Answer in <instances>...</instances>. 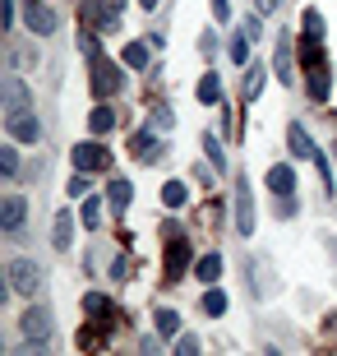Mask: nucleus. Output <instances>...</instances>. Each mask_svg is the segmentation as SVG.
Instances as JSON below:
<instances>
[{
	"label": "nucleus",
	"instance_id": "f257e3e1",
	"mask_svg": "<svg viewBox=\"0 0 337 356\" xmlns=\"http://www.w3.org/2000/svg\"><path fill=\"white\" fill-rule=\"evenodd\" d=\"M5 282H10V291H19V296H33V291L42 287V268L33 264V259H10V264H5Z\"/></svg>",
	"mask_w": 337,
	"mask_h": 356
},
{
	"label": "nucleus",
	"instance_id": "f03ea898",
	"mask_svg": "<svg viewBox=\"0 0 337 356\" xmlns=\"http://www.w3.org/2000/svg\"><path fill=\"white\" fill-rule=\"evenodd\" d=\"M88 65H92V97H102V102H106L111 92H120V70L111 65L102 51L88 56Z\"/></svg>",
	"mask_w": 337,
	"mask_h": 356
},
{
	"label": "nucleus",
	"instance_id": "7ed1b4c3",
	"mask_svg": "<svg viewBox=\"0 0 337 356\" xmlns=\"http://www.w3.org/2000/svg\"><path fill=\"white\" fill-rule=\"evenodd\" d=\"M69 162H74V172H106L111 167V148H102V144H74L69 148Z\"/></svg>",
	"mask_w": 337,
	"mask_h": 356
},
{
	"label": "nucleus",
	"instance_id": "20e7f679",
	"mask_svg": "<svg viewBox=\"0 0 337 356\" xmlns=\"http://www.w3.org/2000/svg\"><path fill=\"white\" fill-rule=\"evenodd\" d=\"M5 130H10V139H19V144H38L42 120L33 116V111H19V116H5Z\"/></svg>",
	"mask_w": 337,
	"mask_h": 356
},
{
	"label": "nucleus",
	"instance_id": "39448f33",
	"mask_svg": "<svg viewBox=\"0 0 337 356\" xmlns=\"http://www.w3.org/2000/svg\"><path fill=\"white\" fill-rule=\"evenodd\" d=\"M236 232H240V236L254 232V199H249V181L245 176L236 181Z\"/></svg>",
	"mask_w": 337,
	"mask_h": 356
},
{
	"label": "nucleus",
	"instance_id": "423d86ee",
	"mask_svg": "<svg viewBox=\"0 0 337 356\" xmlns=\"http://www.w3.org/2000/svg\"><path fill=\"white\" fill-rule=\"evenodd\" d=\"M24 24L33 28L38 38H51V33H56V14L47 10V5H38V0H28V5H24Z\"/></svg>",
	"mask_w": 337,
	"mask_h": 356
},
{
	"label": "nucleus",
	"instance_id": "0eeeda50",
	"mask_svg": "<svg viewBox=\"0 0 337 356\" xmlns=\"http://www.w3.org/2000/svg\"><path fill=\"white\" fill-rule=\"evenodd\" d=\"M190 259H195V254H190V245H185L181 236H171V245H167V282H176V277L190 268Z\"/></svg>",
	"mask_w": 337,
	"mask_h": 356
},
{
	"label": "nucleus",
	"instance_id": "6e6552de",
	"mask_svg": "<svg viewBox=\"0 0 337 356\" xmlns=\"http://www.w3.org/2000/svg\"><path fill=\"white\" fill-rule=\"evenodd\" d=\"M19 329H24L28 338H47V333H51V310H47V305H33V310H24Z\"/></svg>",
	"mask_w": 337,
	"mask_h": 356
},
{
	"label": "nucleus",
	"instance_id": "1a4fd4ad",
	"mask_svg": "<svg viewBox=\"0 0 337 356\" xmlns=\"http://www.w3.org/2000/svg\"><path fill=\"white\" fill-rule=\"evenodd\" d=\"M83 310H88L102 329H116V310H111V301H106L102 291H88V296H83Z\"/></svg>",
	"mask_w": 337,
	"mask_h": 356
},
{
	"label": "nucleus",
	"instance_id": "9d476101",
	"mask_svg": "<svg viewBox=\"0 0 337 356\" xmlns=\"http://www.w3.org/2000/svg\"><path fill=\"white\" fill-rule=\"evenodd\" d=\"M19 111H28V88L19 74H10L5 79V116H19Z\"/></svg>",
	"mask_w": 337,
	"mask_h": 356
},
{
	"label": "nucleus",
	"instance_id": "9b49d317",
	"mask_svg": "<svg viewBox=\"0 0 337 356\" xmlns=\"http://www.w3.org/2000/svg\"><path fill=\"white\" fill-rule=\"evenodd\" d=\"M24 213H28V204L19 195H10L0 204V227H5V232H19V227H24Z\"/></svg>",
	"mask_w": 337,
	"mask_h": 356
},
{
	"label": "nucleus",
	"instance_id": "f8f14e48",
	"mask_svg": "<svg viewBox=\"0 0 337 356\" xmlns=\"http://www.w3.org/2000/svg\"><path fill=\"white\" fill-rule=\"evenodd\" d=\"M69 241H74V213L60 209L56 213V227H51V245L56 250H69Z\"/></svg>",
	"mask_w": 337,
	"mask_h": 356
},
{
	"label": "nucleus",
	"instance_id": "ddd939ff",
	"mask_svg": "<svg viewBox=\"0 0 337 356\" xmlns=\"http://www.w3.org/2000/svg\"><path fill=\"white\" fill-rule=\"evenodd\" d=\"M268 190L277 199H286L291 190H296V172H291V167H272V172H268Z\"/></svg>",
	"mask_w": 337,
	"mask_h": 356
},
{
	"label": "nucleus",
	"instance_id": "4468645a",
	"mask_svg": "<svg viewBox=\"0 0 337 356\" xmlns=\"http://www.w3.org/2000/svg\"><path fill=\"white\" fill-rule=\"evenodd\" d=\"M286 148H291L296 158H319V148L310 144V134H305V125H291V134H286Z\"/></svg>",
	"mask_w": 337,
	"mask_h": 356
},
{
	"label": "nucleus",
	"instance_id": "2eb2a0df",
	"mask_svg": "<svg viewBox=\"0 0 337 356\" xmlns=\"http://www.w3.org/2000/svg\"><path fill=\"white\" fill-rule=\"evenodd\" d=\"M277 79H282L286 88L296 83V70H291V38H282V42H277Z\"/></svg>",
	"mask_w": 337,
	"mask_h": 356
},
{
	"label": "nucleus",
	"instance_id": "dca6fc26",
	"mask_svg": "<svg viewBox=\"0 0 337 356\" xmlns=\"http://www.w3.org/2000/svg\"><path fill=\"white\" fill-rule=\"evenodd\" d=\"M199 102H204V106H217V102H222V79L213 74V70L199 79Z\"/></svg>",
	"mask_w": 337,
	"mask_h": 356
},
{
	"label": "nucleus",
	"instance_id": "f3484780",
	"mask_svg": "<svg viewBox=\"0 0 337 356\" xmlns=\"http://www.w3.org/2000/svg\"><path fill=\"white\" fill-rule=\"evenodd\" d=\"M111 125H116V111H111V106L102 102V106H97V111L88 116V130H92V134H106Z\"/></svg>",
	"mask_w": 337,
	"mask_h": 356
},
{
	"label": "nucleus",
	"instance_id": "a211bd4d",
	"mask_svg": "<svg viewBox=\"0 0 337 356\" xmlns=\"http://www.w3.org/2000/svg\"><path fill=\"white\" fill-rule=\"evenodd\" d=\"M185 199H190L185 181H167V185H162V204H167V209H181Z\"/></svg>",
	"mask_w": 337,
	"mask_h": 356
},
{
	"label": "nucleus",
	"instance_id": "6ab92c4d",
	"mask_svg": "<svg viewBox=\"0 0 337 356\" xmlns=\"http://www.w3.org/2000/svg\"><path fill=\"white\" fill-rule=\"evenodd\" d=\"M106 199H111V209H125L134 199V185L130 181H111V190H106Z\"/></svg>",
	"mask_w": 337,
	"mask_h": 356
},
{
	"label": "nucleus",
	"instance_id": "aec40b11",
	"mask_svg": "<svg viewBox=\"0 0 337 356\" xmlns=\"http://www.w3.org/2000/svg\"><path fill=\"white\" fill-rule=\"evenodd\" d=\"M195 273H199V282H213V277L222 273V254H204L195 264Z\"/></svg>",
	"mask_w": 337,
	"mask_h": 356
},
{
	"label": "nucleus",
	"instance_id": "412c9836",
	"mask_svg": "<svg viewBox=\"0 0 337 356\" xmlns=\"http://www.w3.org/2000/svg\"><path fill=\"white\" fill-rule=\"evenodd\" d=\"M120 60H125V65H130V70H143V65H148V47H143V42H130Z\"/></svg>",
	"mask_w": 337,
	"mask_h": 356
},
{
	"label": "nucleus",
	"instance_id": "4be33fe9",
	"mask_svg": "<svg viewBox=\"0 0 337 356\" xmlns=\"http://www.w3.org/2000/svg\"><path fill=\"white\" fill-rule=\"evenodd\" d=\"M263 79H268V74H263V65H254V70L245 74V97H249V102H259V92H263Z\"/></svg>",
	"mask_w": 337,
	"mask_h": 356
},
{
	"label": "nucleus",
	"instance_id": "5701e85b",
	"mask_svg": "<svg viewBox=\"0 0 337 356\" xmlns=\"http://www.w3.org/2000/svg\"><path fill=\"white\" fill-rule=\"evenodd\" d=\"M310 97H314V102H324V97H328V74H324V65L310 70Z\"/></svg>",
	"mask_w": 337,
	"mask_h": 356
},
{
	"label": "nucleus",
	"instance_id": "b1692460",
	"mask_svg": "<svg viewBox=\"0 0 337 356\" xmlns=\"http://www.w3.org/2000/svg\"><path fill=\"white\" fill-rule=\"evenodd\" d=\"M204 310L208 315H227V291H217V287L204 291Z\"/></svg>",
	"mask_w": 337,
	"mask_h": 356
},
{
	"label": "nucleus",
	"instance_id": "393cba45",
	"mask_svg": "<svg viewBox=\"0 0 337 356\" xmlns=\"http://www.w3.org/2000/svg\"><path fill=\"white\" fill-rule=\"evenodd\" d=\"M176 329H181V315H176V310H157V333H162V338H171Z\"/></svg>",
	"mask_w": 337,
	"mask_h": 356
},
{
	"label": "nucleus",
	"instance_id": "a878e982",
	"mask_svg": "<svg viewBox=\"0 0 337 356\" xmlns=\"http://www.w3.org/2000/svg\"><path fill=\"white\" fill-rule=\"evenodd\" d=\"M204 153H208V162H213V167H227V153H222L217 134H204Z\"/></svg>",
	"mask_w": 337,
	"mask_h": 356
},
{
	"label": "nucleus",
	"instance_id": "bb28decb",
	"mask_svg": "<svg viewBox=\"0 0 337 356\" xmlns=\"http://www.w3.org/2000/svg\"><path fill=\"white\" fill-rule=\"evenodd\" d=\"M300 24H305V38H324V19H319V10H305Z\"/></svg>",
	"mask_w": 337,
	"mask_h": 356
},
{
	"label": "nucleus",
	"instance_id": "cd10ccee",
	"mask_svg": "<svg viewBox=\"0 0 337 356\" xmlns=\"http://www.w3.org/2000/svg\"><path fill=\"white\" fill-rule=\"evenodd\" d=\"M0 172H5V176H19V153H14V144L0 148Z\"/></svg>",
	"mask_w": 337,
	"mask_h": 356
},
{
	"label": "nucleus",
	"instance_id": "c85d7f7f",
	"mask_svg": "<svg viewBox=\"0 0 337 356\" xmlns=\"http://www.w3.org/2000/svg\"><path fill=\"white\" fill-rule=\"evenodd\" d=\"M231 60H240V65L249 60V33H236L231 38Z\"/></svg>",
	"mask_w": 337,
	"mask_h": 356
},
{
	"label": "nucleus",
	"instance_id": "c756f323",
	"mask_svg": "<svg viewBox=\"0 0 337 356\" xmlns=\"http://www.w3.org/2000/svg\"><path fill=\"white\" fill-rule=\"evenodd\" d=\"M83 227H102V204L97 199H83Z\"/></svg>",
	"mask_w": 337,
	"mask_h": 356
},
{
	"label": "nucleus",
	"instance_id": "7c9ffc66",
	"mask_svg": "<svg viewBox=\"0 0 337 356\" xmlns=\"http://www.w3.org/2000/svg\"><path fill=\"white\" fill-rule=\"evenodd\" d=\"M97 329H102V324H97ZM88 324V329H79V347H83V352H92V347H102V333H97Z\"/></svg>",
	"mask_w": 337,
	"mask_h": 356
},
{
	"label": "nucleus",
	"instance_id": "2f4dec72",
	"mask_svg": "<svg viewBox=\"0 0 337 356\" xmlns=\"http://www.w3.org/2000/svg\"><path fill=\"white\" fill-rule=\"evenodd\" d=\"M130 153H134V158H143V153H157V144L148 139V130H143V134H134V139H130Z\"/></svg>",
	"mask_w": 337,
	"mask_h": 356
},
{
	"label": "nucleus",
	"instance_id": "473e14b6",
	"mask_svg": "<svg viewBox=\"0 0 337 356\" xmlns=\"http://www.w3.org/2000/svg\"><path fill=\"white\" fill-rule=\"evenodd\" d=\"M69 199H88V172L69 181Z\"/></svg>",
	"mask_w": 337,
	"mask_h": 356
},
{
	"label": "nucleus",
	"instance_id": "72a5a7b5",
	"mask_svg": "<svg viewBox=\"0 0 337 356\" xmlns=\"http://www.w3.org/2000/svg\"><path fill=\"white\" fill-rule=\"evenodd\" d=\"M33 65V51H24V47H14V70H28Z\"/></svg>",
	"mask_w": 337,
	"mask_h": 356
},
{
	"label": "nucleus",
	"instance_id": "f704fd0d",
	"mask_svg": "<svg viewBox=\"0 0 337 356\" xmlns=\"http://www.w3.org/2000/svg\"><path fill=\"white\" fill-rule=\"evenodd\" d=\"M213 14H217L222 24H227V19H231V0H213Z\"/></svg>",
	"mask_w": 337,
	"mask_h": 356
},
{
	"label": "nucleus",
	"instance_id": "c9c22d12",
	"mask_svg": "<svg viewBox=\"0 0 337 356\" xmlns=\"http://www.w3.org/2000/svg\"><path fill=\"white\" fill-rule=\"evenodd\" d=\"M79 47H83V51H88V56H97V51H102V47H97V38H92V33H83V38H79Z\"/></svg>",
	"mask_w": 337,
	"mask_h": 356
},
{
	"label": "nucleus",
	"instance_id": "e433bc0d",
	"mask_svg": "<svg viewBox=\"0 0 337 356\" xmlns=\"http://www.w3.org/2000/svg\"><path fill=\"white\" fill-rule=\"evenodd\" d=\"M176 352H181V356H190V352H199V338H181V343H176Z\"/></svg>",
	"mask_w": 337,
	"mask_h": 356
},
{
	"label": "nucleus",
	"instance_id": "4c0bfd02",
	"mask_svg": "<svg viewBox=\"0 0 337 356\" xmlns=\"http://www.w3.org/2000/svg\"><path fill=\"white\" fill-rule=\"evenodd\" d=\"M277 5H282V0H254V14H272Z\"/></svg>",
	"mask_w": 337,
	"mask_h": 356
},
{
	"label": "nucleus",
	"instance_id": "58836bf2",
	"mask_svg": "<svg viewBox=\"0 0 337 356\" xmlns=\"http://www.w3.org/2000/svg\"><path fill=\"white\" fill-rule=\"evenodd\" d=\"M125 273H130V259H125V254H120L116 264H111V277H125Z\"/></svg>",
	"mask_w": 337,
	"mask_h": 356
},
{
	"label": "nucleus",
	"instance_id": "ea45409f",
	"mask_svg": "<svg viewBox=\"0 0 337 356\" xmlns=\"http://www.w3.org/2000/svg\"><path fill=\"white\" fill-rule=\"evenodd\" d=\"M5 24H14V0H5Z\"/></svg>",
	"mask_w": 337,
	"mask_h": 356
},
{
	"label": "nucleus",
	"instance_id": "a19ab883",
	"mask_svg": "<svg viewBox=\"0 0 337 356\" xmlns=\"http://www.w3.org/2000/svg\"><path fill=\"white\" fill-rule=\"evenodd\" d=\"M139 5H143V10H157V0H139Z\"/></svg>",
	"mask_w": 337,
	"mask_h": 356
},
{
	"label": "nucleus",
	"instance_id": "79ce46f5",
	"mask_svg": "<svg viewBox=\"0 0 337 356\" xmlns=\"http://www.w3.org/2000/svg\"><path fill=\"white\" fill-rule=\"evenodd\" d=\"M333 153H337V139H333Z\"/></svg>",
	"mask_w": 337,
	"mask_h": 356
}]
</instances>
